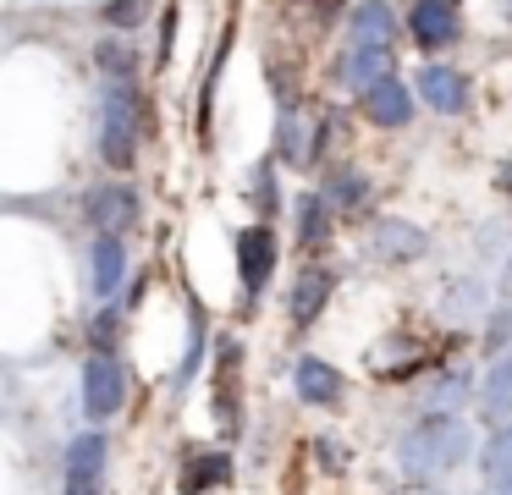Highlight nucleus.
Wrapping results in <instances>:
<instances>
[{
	"mask_svg": "<svg viewBox=\"0 0 512 495\" xmlns=\"http://www.w3.org/2000/svg\"><path fill=\"white\" fill-rule=\"evenodd\" d=\"M89 275H94V297H105L111 303L116 292H122V281H127V237H111V231H100L94 237V248H89Z\"/></svg>",
	"mask_w": 512,
	"mask_h": 495,
	"instance_id": "obj_15",
	"label": "nucleus"
},
{
	"mask_svg": "<svg viewBox=\"0 0 512 495\" xmlns=\"http://www.w3.org/2000/svg\"><path fill=\"white\" fill-rule=\"evenodd\" d=\"M331 77L342 88H358V94H364L369 83L391 77V50H353V55H342V61L331 66Z\"/></svg>",
	"mask_w": 512,
	"mask_h": 495,
	"instance_id": "obj_18",
	"label": "nucleus"
},
{
	"mask_svg": "<svg viewBox=\"0 0 512 495\" xmlns=\"http://www.w3.org/2000/svg\"><path fill=\"white\" fill-rule=\"evenodd\" d=\"M149 6H155V0H105V28L111 33H127V28H138V22L149 17Z\"/></svg>",
	"mask_w": 512,
	"mask_h": 495,
	"instance_id": "obj_24",
	"label": "nucleus"
},
{
	"mask_svg": "<svg viewBox=\"0 0 512 495\" xmlns=\"http://www.w3.org/2000/svg\"><path fill=\"white\" fill-rule=\"evenodd\" d=\"M314 451H320V468L325 473H347V462H353L347 440H336V435H314Z\"/></svg>",
	"mask_w": 512,
	"mask_h": 495,
	"instance_id": "obj_26",
	"label": "nucleus"
},
{
	"mask_svg": "<svg viewBox=\"0 0 512 495\" xmlns=\"http://www.w3.org/2000/svg\"><path fill=\"white\" fill-rule=\"evenodd\" d=\"M468 451H474V429H468V418L430 413V418H419V424H408L397 457H402V473H408L413 484H424V479H441V473L463 468Z\"/></svg>",
	"mask_w": 512,
	"mask_h": 495,
	"instance_id": "obj_1",
	"label": "nucleus"
},
{
	"mask_svg": "<svg viewBox=\"0 0 512 495\" xmlns=\"http://www.w3.org/2000/svg\"><path fill=\"white\" fill-rule=\"evenodd\" d=\"M501 275H507V292H512V253H507V270H501Z\"/></svg>",
	"mask_w": 512,
	"mask_h": 495,
	"instance_id": "obj_33",
	"label": "nucleus"
},
{
	"mask_svg": "<svg viewBox=\"0 0 512 495\" xmlns=\"http://www.w3.org/2000/svg\"><path fill=\"white\" fill-rule=\"evenodd\" d=\"M468 391H474V374L468 369H441L435 380H424L419 402H424V413H457L468 402Z\"/></svg>",
	"mask_w": 512,
	"mask_h": 495,
	"instance_id": "obj_19",
	"label": "nucleus"
},
{
	"mask_svg": "<svg viewBox=\"0 0 512 495\" xmlns=\"http://www.w3.org/2000/svg\"><path fill=\"white\" fill-rule=\"evenodd\" d=\"M232 451L221 446H193L182 451V468H177V495H210V490H226L232 484Z\"/></svg>",
	"mask_w": 512,
	"mask_h": 495,
	"instance_id": "obj_12",
	"label": "nucleus"
},
{
	"mask_svg": "<svg viewBox=\"0 0 512 495\" xmlns=\"http://www.w3.org/2000/svg\"><path fill=\"white\" fill-rule=\"evenodd\" d=\"M490 495H512V490H490Z\"/></svg>",
	"mask_w": 512,
	"mask_h": 495,
	"instance_id": "obj_34",
	"label": "nucleus"
},
{
	"mask_svg": "<svg viewBox=\"0 0 512 495\" xmlns=\"http://www.w3.org/2000/svg\"><path fill=\"white\" fill-rule=\"evenodd\" d=\"M413 94H419L424 110H435V116H463V110L474 105V83H468V72H457V66H446V61H419V72H413Z\"/></svg>",
	"mask_w": 512,
	"mask_h": 495,
	"instance_id": "obj_7",
	"label": "nucleus"
},
{
	"mask_svg": "<svg viewBox=\"0 0 512 495\" xmlns=\"http://www.w3.org/2000/svg\"><path fill=\"white\" fill-rule=\"evenodd\" d=\"M336 231V209L325 204L320 193H298L292 198V237L303 242V248H325Z\"/></svg>",
	"mask_w": 512,
	"mask_h": 495,
	"instance_id": "obj_17",
	"label": "nucleus"
},
{
	"mask_svg": "<svg viewBox=\"0 0 512 495\" xmlns=\"http://www.w3.org/2000/svg\"><path fill=\"white\" fill-rule=\"evenodd\" d=\"M155 61H160V66L177 61V6L160 11V50H155Z\"/></svg>",
	"mask_w": 512,
	"mask_h": 495,
	"instance_id": "obj_29",
	"label": "nucleus"
},
{
	"mask_svg": "<svg viewBox=\"0 0 512 495\" xmlns=\"http://www.w3.org/2000/svg\"><path fill=\"white\" fill-rule=\"evenodd\" d=\"M408 33L419 50H446V44L463 39V17H457V0H413L408 6Z\"/></svg>",
	"mask_w": 512,
	"mask_h": 495,
	"instance_id": "obj_11",
	"label": "nucleus"
},
{
	"mask_svg": "<svg viewBox=\"0 0 512 495\" xmlns=\"http://www.w3.org/2000/svg\"><path fill=\"white\" fill-rule=\"evenodd\" d=\"M199 352H204V319H193L188 330V352H182V369H177V385H188L199 374Z\"/></svg>",
	"mask_w": 512,
	"mask_h": 495,
	"instance_id": "obj_28",
	"label": "nucleus"
},
{
	"mask_svg": "<svg viewBox=\"0 0 512 495\" xmlns=\"http://www.w3.org/2000/svg\"><path fill=\"white\" fill-rule=\"evenodd\" d=\"M94 66H100L105 83H138V50L127 39H111V33H105V39L94 44Z\"/></svg>",
	"mask_w": 512,
	"mask_h": 495,
	"instance_id": "obj_21",
	"label": "nucleus"
},
{
	"mask_svg": "<svg viewBox=\"0 0 512 495\" xmlns=\"http://www.w3.org/2000/svg\"><path fill=\"white\" fill-rule=\"evenodd\" d=\"M369 193H375V182H369L358 165H331L325 171V187H320V198L336 209V215H358V209H369Z\"/></svg>",
	"mask_w": 512,
	"mask_h": 495,
	"instance_id": "obj_16",
	"label": "nucleus"
},
{
	"mask_svg": "<svg viewBox=\"0 0 512 495\" xmlns=\"http://www.w3.org/2000/svg\"><path fill=\"white\" fill-rule=\"evenodd\" d=\"M276 264H281V237L270 220H254V226L237 231V297H243V308H254L265 297V286L276 281Z\"/></svg>",
	"mask_w": 512,
	"mask_h": 495,
	"instance_id": "obj_4",
	"label": "nucleus"
},
{
	"mask_svg": "<svg viewBox=\"0 0 512 495\" xmlns=\"http://www.w3.org/2000/svg\"><path fill=\"white\" fill-rule=\"evenodd\" d=\"M94 347L100 352H111L116 347V336H122V308H100V314H94Z\"/></svg>",
	"mask_w": 512,
	"mask_h": 495,
	"instance_id": "obj_27",
	"label": "nucleus"
},
{
	"mask_svg": "<svg viewBox=\"0 0 512 495\" xmlns=\"http://www.w3.org/2000/svg\"><path fill=\"white\" fill-rule=\"evenodd\" d=\"M144 132H155V110H149L138 83H105L100 94V160L111 171H133L138 165V143Z\"/></svg>",
	"mask_w": 512,
	"mask_h": 495,
	"instance_id": "obj_2",
	"label": "nucleus"
},
{
	"mask_svg": "<svg viewBox=\"0 0 512 495\" xmlns=\"http://www.w3.org/2000/svg\"><path fill=\"white\" fill-rule=\"evenodd\" d=\"M83 215H89L94 231H111V237H127V231L144 220V198H138L133 182H100L83 193Z\"/></svg>",
	"mask_w": 512,
	"mask_h": 495,
	"instance_id": "obj_6",
	"label": "nucleus"
},
{
	"mask_svg": "<svg viewBox=\"0 0 512 495\" xmlns=\"http://www.w3.org/2000/svg\"><path fill=\"white\" fill-rule=\"evenodd\" d=\"M127 407V369L116 352H94L89 363H83V413L94 418V424H111L116 413Z\"/></svg>",
	"mask_w": 512,
	"mask_h": 495,
	"instance_id": "obj_5",
	"label": "nucleus"
},
{
	"mask_svg": "<svg viewBox=\"0 0 512 495\" xmlns=\"http://www.w3.org/2000/svg\"><path fill=\"white\" fill-rule=\"evenodd\" d=\"M67 495H105V479H78V473H67Z\"/></svg>",
	"mask_w": 512,
	"mask_h": 495,
	"instance_id": "obj_31",
	"label": "nucleus"
},
{
	"mask_svg": "<svg viewBox=\"0 0 512 495\" xmlns=\"http://www.w3.org/2000/svg\"><path fill=\"white\" fill-rule=\"evenodd\" d=\"M243 198L254 204V215L259 220H270L281 209V187H276V160H259L254 171H248V182H243Z\"/></svg>",
	"mask_w": 512,
	"mask_h": 495,
	"instance_id": "obj_23",
	"label": "nucleus"
},
{
	"mask_svg": "<svg viewBox=\"0 0 512 495\" xmlns=\"http://www.w3.org/2000/svg\"><path fill=\"white\" fill-rule=\"evenodd\" d=\"M402 33V17L386 6V0H358L353 17H347V39L353 50H391Z\"/></svg>",
	"mask_w": 512,
	"mask_h": 495,
	"instance_id": "obj_13",
	"label": "nucleus"
},
{
	"mask_svg": "<svg viewBox=\"0 0 512 495\" xmlns=\"http://www.w3.org/2000/svg\"><path fill=\"white\" fill-rule=\"evenodd\" d=\"M446 308H457V314H479V308H485V286L452 275V286H446Z\"/></svg>",
	"mask_w": 512,
	"mask_h": 495,
	"instance_id": "obj_25",
	"label": "nucleus"
},
{
	"mask_svg": "<svg viewBox=\"0 0 512 495\" xmlns=\"http://www.w3.org/2000/svg\"><path fill=\"white\" fill-rule=\"evenodd\" d=\"M479 402H485V418H490V424H512V352H501V358L490 363Z\"/></svg>",
	"mask_w": 512,
	"mask_h": 495,
	"instance_id": "obj_20",
	"label": "nucleus"
},
{
	"mask_svg": "<svg viewBox=\"0 0 512 495\" xmlns=\"http://www.w3.org/2000/svg\"><path fill=\"white\" fill-rule=\"evenodd\" d=\"M496 193H507V198H512V160H501V165H496Z\"/></svg>",
	"mask_w": 512,
	"mask_h": 495,
	"instance_id": "obj_32",
	"label": "nucleus"
},
{
	"mask_svg": "<svg viewBox=\"0 0 512 495\" xmlns=\"http://www.w3.org/2000/svg\"><path fill=\"white\" fill-rule=\"evenodd\" d=\"M325 143H331V116L309 121L298 105V94L281 99V116H276V165H292V171H309V165L325 160Z\"/></svg>",
	"mask_w": 512,
	"mask_h": 495,
	"instance_id": "obj_3",
	"label": "nucleus"
},
{
	"mask_svg": "<svg viewBox=\"0 0 512 495\" xmlns=\"http://www.w3.org/2000/svg\"><path fill=\"white\" fill-rule=\"evenodd\" d=\"M292 6H303V0H292ZM320 6H325V0H320Z\"/></svg>",
	"mask_w": 512,
	"mask_h": 495,
	"instance_id": "obj_35",
	"label": "nucleus"
},
{
	"mask_svg": "<svg viewBox=\"0 0 512 495\" xmlns=\"http://www.w3.org/2000/svg\"><path fill=\"white\" fill-rule=\"evenodd\" d=\"M479 473H485L490 490H512V424H501L490 435L485 457H479Z\"/></svg>",
	"mask_w": 512,
	"mask_h": 495,
	"instance_id": "obj_22",
	"label": "nucleus"
},
{
	"mask_svg": "<svg viewBox=\"0 0 512 495\" xmlns=\"http://www.w3.org/2000/svg\"><path fill=\"white\" fill-rule=\"evenodd\" d=\"M413 99H419V94H413V88L402 83L397 72H391V77H380V83H369L364 94H358V110H364V121H369V127L397 132V127H408V121H413V110H419Z\"/></svg>",
	"mask_w": 512,
	"mask_h": 495,
	"instance_id": "obj_8",
	"label": "nucleus"
},
{
	"mask_svg": "<svg viewBox=\"0 0 512 495\" xmlns=\"http://www.w3.org/2000/svg\"><path fill=\"white\" fill-rule=\"evenodd\" d=\"M331 297H336V270L309 264V270L292 275V286H287V319H292V330H309L314 319L325 314V303H331Z\"/></svg>",
	"mask_w": 512,
	"mask_h": 495,
	"instance_id": "obj_10",
	"label": "nucleus"
},
{
	"mask_svg": "<svg viewBox=\"0 0 512 495\" xmlns=\"http://www.w3.org/2000/svg\"><path fill=\"white\" fill-rule=\"evenodd\" d=\"M369 253H375L380 264H413V259L430 253V231L402 220V215H380L375 226H369Z\"/></svg>",
	"mask_w": 512,
	"mask_h": 495,
	"instance_id": "obj_9",
	"label": "nucleus"
},
{
	"mask_svg": "<svg viewBox=\"0 0 512 495\" xmlns=\"http://www.w3.org/2000/svg\"><path fill=\"white\" fill-rule=\"evenodd\" d=\"M292 391H298V402H309V407H336L347 396V374L336 369V363H325V358H298L292 363Z\"/></svg>",
	"mask_w": 512,
	"mask_h": 495,
	"instance_id": "obj_14",
	"label": "nucleus"
},
{
	"mask_svg": "<svg viewBox=\"0 0 512 495\" xmlns=\"http://www.w3.org/2000/svg\"><path fill=\"white\" fill-rule=\"evenodd\" d=\"M490 325H496V330H490V347L507 352V341H512V308H496V319H490Z\"/></svg>",
	"mask_w": 512,
	"mask_h": 495,
	"instance_id": "obj_30",
	"label": "nucleus"
},
{
	"mask_svg": "<svg viewBox=\"0 0 512 495\" xmlns=\"http://www.w3.org/2000/svg\"><path fill=\"white\" fill-rule=\"evenodd\" d=\"M430 495H441V490H430Z\"/></svg>",
	"mask_w": 512,
	"mask_h": 495,
	"instance_id": "obj_36",
	"label": "nucleus"
}]
</instances>
